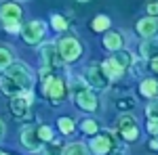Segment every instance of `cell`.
Wrapping results in <instances>:
<instances>
[{
    "mask_svg": "<svg viewBox=\"0 0 158 155\" xmlns=\"http://www.w3.org/2000/svg\"><path fill=\"white\" fill-rule=\"evenodd\" d=\"M139 92L146 99H156L158 96V80L156 78H146L139 84Z\"/></svg>",
    "mask_w": 158,
    "mask_h": 155,
    "instance_id": "obj_16",
    "label": "cell"
},
{
    "mask_svg": "<svg viewBox=\"0 0 158 155\" xmlns=\"http://www.w3.org/2000/svg\"><path fill=\"white\" fill-rule=\"evenodd\" d=\"M32 103H34V95H32V90H27V92H21L17 96H11L9 107H11V113L17 119H23V118H27Z\"/></svg>",
    "mask_w": 158,
    "mask_h": 155,
    "instance_id": "obj_10",
    "label": "cell"
},
{
    "mask_svg": "<svg viewBox=\"0 0 158 155\" xmlns=\"http://www.w3.org/2000/svg\"><path fill=\"white\" fill-rule=\"evenodd\" d=\"M21 145H23L27 151H32V153H36L42 149V141H40V136H38V130L36 126H25L23 130H21Z\"/></svg>",
    "mask_w": 158,
    "mask_h": 155,
    "instance_id": "obj_12",
    "label": "cell"
},
{
    "mask_svg": "<svg viewBox=\"0 0 158 155\" xmlns=\"http://www.w3.org/2000/svg\"><path fill=\"white\" fill-rule=\"evenodd\" d=\"M63 155H91V151H89V147L85 143H70V145H65Z\"/></svg>",
    "mask_w": 158,
    "mask_h": 155,
    "instance_id": "obj_19",
    "label": "cell"
},
{
    "mask_svg": "<svg viewBox=\"0 0 158 155\" xmlns=\"http://www.w3.org/2000/svg\"><path fill=\"white\" fill-rule=\"evenodd\" d=\"M51 25H53L55 32H65V29H68V21H65V17H61V15H53V17H51Z\"/></svg>",
    "mask_w": 158,
    "mask_h": 155,
    "instance_id": "obj_24",
    "label": "cell"
},
{
    "mask_svg": "<svg viewBox=\"0 0 158 155\" xmlns=\"http://www.w3.org/2000/svg\"><path fill=\"white\" fill-rule=\"evenodd\" d=\"M80 130L85 132V134H89V136H93V134H97V132H99V124L93 118H86V119L80 122Z\"/></svg>",
    "mask_w": 158,
    "mask_h": 155,
    "instance_id": "obj_21",
    "label": "cell"
},
{
    "mask_svg": "<svg viewBox=\"0 0 158 155\" xmlns=\"http://www.w3.org/2000/svg\"><path fill=\"white\" fill-rule=\"evenodd\" d=\"M122 46H124V38H122L120 32H106V36H103V48L106 50L114 52Z\"/></svg>",
    "mask_w": 158,
    "mask_h": 155,
    "instance_id": "obj_15",
    "label": "cell"
},
{
    "mask_svg": "<svg viewBox=\"0 0 158 155\" xmlns=\"http://www.w3.org/2000/svg\"><path fill=\"white\" fill-rule=\"evenodd\" d=\"M156 55H158V44L154 42V38L143 40V42H141V57H143V59H152V57H156Z\"/></svg>",
    "mask_w": 158,
    "mask_h": 155,
    "instance_id": "obj_18",
    "label": "cell"
},
{
    "mask_svg": "<svg viewBox=\"0 0 158 155\" xmlns=\"http://www.w3.org/2000/svg\"><path fill=\"white\" fill-rule=\"evenodd\" d=\"M42 95L51 103H61L68 96V84L57 76H47L44 73V82H42Z\"/></svg>",
    "mask_w": 158,
    "mask_h": 155,
    "instance_id": "obj_4",
    "label": "cell"
},
{
    "mask_svg": "<svg viewBox=\"0 0 158 155\" xmlns=\"http://www.w3.org/2000/svg\"><path fill=\"white\" fill-rule=\"evenodd\" d=\"M137 34L143 38V40L156 38L158 36V19H154V17L139 19V21H137Z\"/></svg>",
    "mask_w": 158,
    "mask_h": 155,
    "instance_id": "obj_13",
    "label": "cell"
},
{
    "mask_svg": "<svg viewBox=\"0 0 158 155\" xmlns=\"http://www.w3.org/2000/svg\"><path fill=\"white\" fill-rule=\"evenodd\" d=\"M86 147L93 155H110L118 145H116V136L112 132H101V134H93L91 143Z\"/></svg>",
    "mask_w": 158,
    "mask_h": 155,
    "instance_id": "obj_6",
    "label": "cell"
},
{
    "mask_svg": "<svg viewBox=\"0 0 158 155\" xmlns=\"http://www.w3.org/2000/svg\"><path fill=\"white\" fill-rule=\"evenodd\" d=\"M101 69H103L106 76H108V80H120L122 76H124V72H127L120 63H118V61H114L112 57L101 63Z\"/></svg>",
    "mask_w": 158,
    "mask_h": 155,
    "instance_id": "obj_14",
    "label": "cell"
},
{
    "mask_svg": "<svg viewBox=\"0 0 158 155\" xmlns=\"http://www.w3.org/2000/svg\"><path fill=\"white\" fill-rule=\"evenodd\" d=\"M13 61H15V57H13L11 48H6V46H0V72H2V69H6V67L11 65Z\"/></svg>",
    "mask_w": 158,
    "mask_h": 155,
    "instance_id": "obj_22",
    "label": "cell"
},
{
    "mask_svg": "<svg viewBox=\"0 0 158 155\" xmlns=\"http://www.w3.org/2000/svg\"><path fill=\"white\" fill-rule=\"evenodd\" d=\"M0 155H9V153H0Z\"/></svg>",
    "mask_w": 158,
    "mask_h": 155,
    "instance_id": "obj_34",
    "label": "cell"
},
{
    "mask_svg": "<svg viewBox=\"0 0 158 155\" xmlns=\"http://www.w3.org/2000/svg\"><path fill=\"white\" fill-rule=\"evenodd\" d=\"M21 17L23 11L17 2H0V25L9 34H19L21 32Z\"/></svg>",
    "mask_w": 158,
    "mask_h": 155,
    "instance_id": "obj_2",
    "label": "cell"
},
{
    "mask_svg": "<svg viewBox=\"0 0 158 155\" xmlns=\"http://www.w3.org/2000/svg\"><path fill=\"white\" fill-rule=\"evenodd\" d=\"M146 115H148V119H158V96L150 99V103L146 107Z\"/></svg>",
    "mask_w": 158,
    "mask_h": 155,
    "instance_id": "obj_25",
    "label": "cell"
},
{
    "mask_svg": "<svg viewBox=\"0 0 158 155\" xmlns=\"http://www.w3.org/2000/svg\"><path fill=\"white\" fill-rule=\"evenodd\" d=\"M150 149H154V151H158V134L150 141Z\"/></svg>",
    "mask_w": 158,
    "mask_h": 155,
    "instance_id": "obj_32",
    "label": "cell"
},
{
    "mask_svg": "<svg viewBox=\"0 0 158 155\" xmlns=\"http://www.w3.org/2000/svg\"><path fill=\"white\" fill-rule=\"evenodd\" d=\"M4 130H6V128H4V122H2V119H0V138H2V136H4Z\"/></svg>",
    "mask_w": 158,
    "mask_h": 155,
    "instance_id": "obj_33",
    "label": "cell"
},
{
    "mask_svg": "<svg viewBox=\"0 0 158 155\" xmlns=\"http://www.w3.org/2000/svg\"><path fill=\"white\" fill-rule=\"evenodd\" d=\"M82 76H85V84L89 88H93V90H106L110 86V80L103 73L101 65H89L82 72Z\"/></svg>",
    "mask_w": 158,
    "mask_h": 155,
    "instance_id": "obj_9",
    "label": "cell"
},
{
    "mask_svg": "<svg viewBox=\"0 0 158 155\" xmlns=\"http://www.w3.org/2000/svg\"><path fill=\"white\" fill-rule=\"evenodd\" d=\"M36 130H38V136H40V141H42V143H49L51 138H53L51 126H47V124H40V126H36Z\"/></svg>",
    "mask_w": 158,
    "mask_h": 155,
    "instance_id": "obj_26",
    "label": "cell"
},
{
    "mask_svg": "<svg viewBox=\"0 0 158 155\" xmlns=\"http://www.w3.org/2000/svg\"><path fill=\"white\" fill-rule=\"evenodd\" d=\"M57 126H59L61 134L70 136V134L74 132V119L72 118H59V119H57Z\"/></svg>",
    "mask_w": 158,
    "mask_h": 155,
    "instance_id": "obj_23",
    "label": "cell"
},
{
    "mask_svg": "<svg viewBox=\"0 0 158 155\" xmlns=\"http://www.w3.org/2000/svg\"><path fill=\"white\" fill-rule=\"evenodd\" d=\"M116 130H118V134H120L127 143H135L139 138V124L129 113H122L120 118L116 119Z\"/></svg>",
    "mask_w": 158,
    "mask_h": 155,
    "instance_id": "obj_7",
    "label": "cell"
},
{
    "mask_svg": "<svg viewBox=\"0 0 158 155\" xmlns=\"http://www.w3.org/2000/svg\"><path fill=\"white\" fill-rule=\"evenodd\" d=\"M148 134H152V136L158 134V119H148Z\"/></svg>",
    "mask_w": 158,
    "mask_h": 155,
    "instance_id": "obj_30",
    "label": "cell"
},
{
    "mask_svg": "<svg viewBox=\"0 0 158 155\" xmlns=\"http://www.w3.org/2000/svg\"><path fill=\"white\" fill-rule=\"evenodd\" d=\"M34 88V72L21 63V61H13L6 69H2L0 76V90L6 96H17L21 92H27Z\"/></svg>",
    "mask_w": 158,
    "mask_h": 155,
    "instance_id": "obj_1",
    "label": "cell"
},
{
    "mask_svg": "<svg viewBox=\"0 0 158 155\" xmlns=\"http://www.w3.org/2000/svg\"><path fill=\"white\" fill-rule=\"evenodd\" d=\"M21 38H23L27 44H32V46H36L42 42V38L47 34V23L44 21H40V19H34V21H27L25 25H21Z\"/></svg>",
    "mask_w": 158,
    "mask_h": 155,
    "instance_id": "obj_8",
    "label": "cell"
},
{
    "mask_svg": "<svg viewBox=\"0 0 158 155\" xmlns=\"http://www.w3.org/2000/svg\"><path fill=\"white\" fill-rule=\"evenodd\" d=\"M146 13H148V17L158 19V0H148L146 2Z\"/></svg>",
    "mask_w": 158,
    "mask_h": 155,
    "instance_id": "obj_28",
    "label": "cell"
},
{
    "mask_svg": "<svg viewBox=\"0 0 158 155\" xmlns=\"http://www.w3.org/2000/svg\"><path fill=\"white\" fill-rule=\"evenodd\" d=\"M148 67H150V69H152L154 73H158V55L150 59V63H148Z\"/></svg>",
    "mask_w": 158,
    "mask_h": 155,
    "instance_id": "obj_31",
    "label": "cell"
},
{
    "mask_svg": "<svg viewBox=\"0 0 158 155\" xmlns=\"http://www.w3.org/2000/svg\"><path fill=\"white\" fill-rule=\"evenodd\" d=\"M40 59L44 63V67H51V69H57V67L63 65L55 42H44V44L40 46Z\"/></svg>",
    "mask_w": 158,
    "mask_h": 155,
    "instance_id": "obj_11",
    "label": "cell"
},
{
    "mask_svg": "<svg viewBox=\"0 0 158 155\" xmlns=\"http://www.w3.org/2000/svg\"><path fill=\"white\" fill-rule=\"evenodd\" d=\"M72 88H74V103H76V107L82 109V111L93 113V111L97 109V96H95V90L89 88L85 82H82V84L74 82Z\"/></svg>",
    "mask_w": 158,
    "mask_h": 155,
    "instance_id": "obj_5",
    "label": "cell"
},
{
    "mask_svg": "<svg viewBox=\"0 0 158 155\" xmlns=\"http://www.w3.org/2000/svg\"><path fill=\"white\" fill-rule=\"evenodd\" d=\"M44 155H63V147L55 141L51 147H47V149H44Z\"/></svg>",
    "mask_w": 158,
    "mask_h": 155,
    "instance_id": "obj_29",
    "label": "cell"
},
{
    "mask_svg": "<svg viewBox=\"0 0 158 155\" xmlns=\"http://www.w3.org/2000/svg\"><path fill=\"white\" fill-rule=\"evenodd\" d=\"M57 50H59V57L63 63H68V65H72L76 61L82 57V44H80V40L72 34H65V36H61L57 42Z\"/></svg>",
    "mask_w": 158,
    "mask_h": 155,
    "instance_id": "obj_3",
    "label": "cell"
},
{
    "mask_svg": "<svg viewBox=\"0 0 158 155\" xmlns=\"http://www.w3.org/2000/svg\"><path fill=\"white\" fill-rule=\"evenodd\" d=\"M110 25H112V21H110V17H106V15H97L93 21H91V29L93 32H108Z\"/></svg>",
    "mask_w": 158,
    "mask_h": 155,
    "instance_id": "obj_20",
    "label": "cell"
},
{
    "mask_svg": "<svg viewBox=\"0 0 158 155\" xmlns=\"http://www.w3.org/2000/svg\"><path fill=\"white\" fill-rule=\"evenodd\" d=\"M116 107L120 109L122 113H127L129 109L135 107V101H133V99H118V101H116Z\"/></svg>",
    "mask_w": 158,
    "mask_h": 155,
    "instance_id": "obj_27",
    "label": "cell"
},
{
    "mask_svg": "<svg viewBox=\"0 0 158 155\" xmlns=\"http://www.w3.org/2000/svg\"><path fill=\"white\" fill-rule=\"evenodd\" d=\"M0 153H2V151H0Z\"/></svg>",
    "mask_w": 158,
    "mask_h": 155,
    "instance_id": "obj_35",
    "label": "cell"
},
{
    "mask_svg": "<svg viewBox=\"0 0 158 155\" xmlns=\"http://www.w3.org/2000/svg\"><path fill=\"white\" fill-rule=\"evenodd\" d=\"M112 59L114 61H118L122 67L127 69V67H131L135 63V57H133V52H129L127 48L122 46V48H118V50H114V55H112Z\"/></svg>",
    "mask_w": 158,
    "mask_h": 155,
    "instance_id": "obj_17",
    "label": "cell"
}]
</instances>
